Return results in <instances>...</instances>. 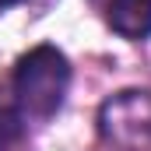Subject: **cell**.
I'll return each mask as SVG.
<instances>
[{"instance_id": "1", "label": "cell", "mask_w": 151, "mask_h": 151, "mask_svg": "<svg viewBox=\"0 0 151 151\" xmlns=\"http://www.w3.org/2000/svg\"><path fill=\"white\" fill-rule=\"evenodd\" d=\"M11 88H14V106L25 119H49L67 99L70 63L56 46H35L18 60Z\"/></svg>"}, {"instance_id": "2", "label": "cell", "mask_w": 151, "mask_h": 151, "mask_svg": "<svg viewBox=\"0 0 151 151\" xmlns=\"http://www.w3.org/2000/svg\"><path fill=\"white\" fill-rule=\"evenodd\" d=\"M99 134L116 151H151V91H119L99 113Z\"/></svg>"}, {"instance_id": "3", "label": "cell", "mask_w": 151, "mask_h": 151, "mask_svg": "<svg viewBox=\"0 0 151 151\" xmlns=\"http://www.w3.org/2000/svg\"><path fill=\"white\" fill-rule=\"evenodd\" d=\"M102 21L123 39H148L151 35V0H91Z\"/></svg>"}, {"instance_id": "4", "label": "cell", "mask_w": 151, "mask_h": 151, "mask_svg": "<svg viewBox=\"0 0 151 151\" xmlns=\"http://www.w3.org/2000/svg\"><path fill=\"white\" fill-rule=\"evenodd\" d=\"M21 130H25V116L11 106H0V151H7L11 144L21 141Z\"/></svg>"}, {"instance_id": "5", "label": "cell", "mask_w": 151, "mask_h": 151, "mask_svg": "<svg viewBox=\"0 0 151 151\" xmlns=\"http://www.w3.org/2000/svg\"><path fill=\"white\" fill-rule=\"evenodd\" d=\"M14 4H21V0H0V11H7V7H14Z\"/></svg>"}]
</instances>
